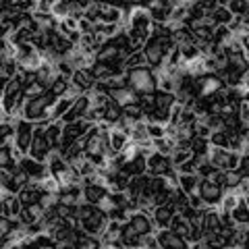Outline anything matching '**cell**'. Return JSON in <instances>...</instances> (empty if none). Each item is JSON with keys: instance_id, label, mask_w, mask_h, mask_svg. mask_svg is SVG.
<instances>
[{"instance_id": "6da1fadb", "label": "cell", "mask_w": 249, "mask_h": 249, "mask_svg": "<svg viewBox=\"0 0 249 249\" xmlns=\"http://www.w3.org/2000/svg\"><path fill=\"white\" fill-rule=\"evenodd\" d=\"M129 75V88H133L139 96L143 93H156L158 91V83H156V73L150 65L145 67H137L127 71Z\"/></svg>"}, {"instance_id": "7a4b0ae2", "label": "cell", "mask_w": 249, "mask_h": 249, "mask_svg": "<svg viewBox=\"0 0 249 249\" xmlns=\"http://www.w3.org/2000/svg\"><path fill=\"white\" fill-rule=\"evenodd\" d=\"M34 135H36V123L29 121V119H19L17 121V133H15V145L21 147L25 154H29Z\"/></svg>"}, {"instance_id": "3957f363", "label": "cell", "mask_w": 249, "mask_h": 249, "mask_svg": "<svg viewBox=\"0 0 249 249\" xmlns=\"http://www.w3.org/2000/svg\"><path fill=\"white\" fill-rule=\"evenodd\" d=\"M19 168L23 170V173H27V177L31 178V181H44V178L50 175L48 162H40V160H36L34 156H29V154L19 162Z\"/></svg>"}, {"instance_id": "277c9868", "label": "cell", "mask_w": 249, "mask_h": 249, "mask_svg": "<svg viewBox=\"0 0 249 249\" xmlns=\"http://www.w3.org/2000/svg\"><path fill=\"white\" fill-rule=\"evenodd\" d=\"M170 168H175L170 156L162 154V152H152L147 156V175H154V177H164Z\"/></svg>"}, {"instance_id": "5b68a950", "label": "cell", "mask_w": 249, "mask_h": 249, "mask_svg": "<svg viewBox=\"0 0 249 249\" xmlns=\"http://www.w3.org/2000/svg\"><path fill=\"white\" fill-rule=\"evenodd\" d=\"M154 25V17L150 6H131L129 13V21H127V29H152Z\"/></svg>"}, {"instance_id": "8992f818", "label": "cell", "mask_w": 249, "mask_h": 249, "mask_svg": "<svg viewBox=\"0 0 249 249\" xmlns=\"http://www.w3.org/2000/svg\"><path fill=\"white\" fill-rule=\"evenodd\" d=\"M197 193L201 196V199L206 201V206H218V204H220V199H222L224 187L214 183L212 178H201Z\"/></svg>"}, {"instance_id": "52a82bcc", "label": "cell", "mask_w": 249, "mask_h": 249, "mask_svg": "<svg viewBox=\"0 0 249 249\" xmlns=\"http://www.w3.org/2000/svg\"><path fill=\"white\" fill-rule=\"evenodd\" d=\"M177 214V210L173 204H162V206H156L154 212H152V220H154V227L156 231L158 229H168L173 218Z\"/></svg>"}, {"instance_id": "ba28073f", "label": "cell", "mask_w": 249, "mask_h": 249, "mask_svg": "<svg viewBox=\"0 0 249 249\" xmlns=\"http://www.w3.org/2000/svg\"><path fill=\"white\" fill-rule=\"evenodd\" d=\"M129 222L135 227V231L139 235H147V232H154L156 227H154V220H152V214L143 212V210H137L129 216Z\"/></svg>"}, {"instance_id": "9c48e42d", "label": "cell", "mask_w": 249, "mask_h": 249, "mask_svg": "<svg viewBox=\"0 0 249 249\" xmlns=\"http://www.w3.org/2000/svg\"><path fill=\"white\" fill-rule=\"evenodd\" d=\"M110 191L108 185H102V183H91V185H83V201L88 204H100Z\"/></svg>"}, {"instance_id": "30bf717a", "label": "cell", "mask_w": 249, "mask_h": 249, "mask_svg": "<svg viewBox=\"0 0 249 249\" xmlns=\"http://www.w3.org/2000/svg\"><path fill=\"white\" fill-rule=\"evenodd\" d=\"M110 98L114 102H119L121 106H127V104H135L139 102V93L133 89V88H114L110 89Z\"/></svg>"}, {"instance_id": "8fae6325", "label": "cell", "mask_w": 249, "mask_h": 249, "mask_svg": "<svg viewBox=\"0 0 249 249\" xmlns=\"http://www.w3.org/2000/svg\"><path fill=\"white\" fill-rule=\"evenodd\" d=\"M71 81L75 85H79V88H83L85 91H91L93 88H96V77H93L91 69H75V73L71 77Z\"/></svg>"}, {"instance_id": "7c38bea8", "label": "cell", "mask_w": 249, "mask_h": 249, "mask_svg": "<svg viewBox=\"0 0 249 249\" xmlns=\"http://www.w3.org/2000/svg\"><path fill=\"white\" fill-rule=\"evenodd\" d=\"M208 19L212 21L214 25H229V23L235 19V15H232V11L227 4H218L212 11H208Z\"/></svg>"}, {"instance_id": "4fadbf2b", "label": "cell", "mask_w": 249, "mask_h": 249, "mask_svg": "<svg viewBox=\"0 0 249 249\" xmlns=\"http://www.w3.org/2000/svg\"><path fill=\"white\" fill-rule=\"evenodd\" d=\"M124 13L123 6H116L110 2H102V11H100V21L102 23H123Z\"/></svg>"}, {"instance_id": "5bb4252c", "label": "cell", "mask_w": 249, "mask_h": 249, "mask_svg": "<svg viewBox=\"0 0 249 249\" xmlns=\"http://www.w3.org/2000/svg\"><path fill=\"white\" fill-rule=\"evenodd\" d=\"M199 183H201V177L197 173H181V177H178V189H183L187 196L197 193Z\"/></svg>"}, {"instance_id": "9a60e30c", "label": "cell", "mask_w": 249, "mask_h": 249, "mask_svg": "<svg viewBox=\"0 0 249 249\" xmlns=\"http://www.w3.org/2000/svg\"><path fill=\"white\" fill-rule=\"evenodd\" d=\"M129 142H131V137H129L127 131L121 129V127H112V131H110V145H112L114 154H121L124 147L129 145Z\"/></svg>"}, {"instance_id": "2e32d148", "label": "cell", "mask_w": 249, "mask_h": 249, "mask_svg": "<svg viewBox=\"0 0 249 249\" xmlns=\"http://www.w3.org/2000/svg\"><path fill=\"white\" fill-rule=\"evenodd\" d=\"M21 73V69H19V60L17 58H4V60H0V79H2V85L13 79V77H17Z\"/></svg>"}, {"instance_id": "e0dca14e", "label": "cell", "mask_w": 249, "mask_h": 249, "mask_svg": "<svg viewBox=\"0 0 249 249\" xmlns=\"http://www.w3.org/2000/svg\"><path fill=\"white\" fill-rule=\"evenodd\" d=\"M231 216L237 227H249V206L245 204V197H241L239 204L231 210Z\"/></svg>"}, {"instance_id": "ac0fdd59", "label": "cell", "mask_w": 249, "mask_h": 249, "mask_svg": "<svg viewBox=\"0 0 249 249\" xmlns=\"http://www.w3.org/2000/svg\"><path fill=\"white\" fill-rule=\"evenodd\" d=\"M73 102H75L73 98H69V96H60V98L56 100V104H54V106L50 108V119H52V121H60L62 116H65V114L69 112V108L73 106Z\"/></svg>"}, {"instance_id": "d6986e66", "label": "cell", "mask_w": 249, "mask_h": 249, "mask_svg": "<svg viewBox=\"0 0 249 249\" xmlns=\"http://www.w3.org/2000/svg\"><path fill=\"white\" fill-rule=\"evenodd\" d=\"M229 154H231V150H229V147L212 145V147H210V154H208V158L214 162V166H216V168H222V170H224V166H227V158H229Z\"/></svg>"}, {"instance_id": "ffe728a7", "label": "cell", "mask_w": 249, "mask_h": 249, "mask_svg": "<svg viewBox=\"0 0 249 249\" xmlns=\"http://www.w3.org/2000/svg\"><path fill=\"white\" fill-rule=\"evenodd\" d=\"M154 150H156V152L166 154V156H173V152L177 150V139H175V137H170V135H164V137L154 139Z\"/></svg>"}, {"instance_id": "44dd1931", "label": "cell", "mask_w": 249, "mask_h": 249, "mask_svg": "<svg viewBox=\"0 0 249 249\" xmlns=\"http://www.w3.org/2000/svg\"><path fill=\"white\" fill-rule=\"evenodd\" d=\"M241 197H243V196H239V191H237V189H224L222 199H220V204H218V208L231 212V210L241 201Z\"/></svg>"}, {"instance_id": "7402d4cb", "label": "cell", "mask_w": 249, "mask_h": 249, "mask_svg": "<svg viewBox=\"0 0 249 249\" xmlns=\"http://www.w3.org/2000/svg\"><path fill=\"white\" fill-rule=\"evenodd\" d=\"M210 147H212V143H210L208 137H199V135L193 137V143H191L193 156H197V158H206V156L210 154Z\"/></svg>"}, {"instance_id": "603a6c76", "label": "cell", "mask_w": 249, "mask_h": 249, "mask_svg": "<svg viewBox=\"0 0 249 249\" xmlns=\"http://www.w3.org/2000/svg\"><path fill=\"white\" fill-rule=\"evenodd\" d=\"M91 73H93V77H96L98 81H108L110 77H114L112 67L108 65V62H102V60H98L96 65L91 67Z\"/></svg>"}, {"instance_id": "cb8c5ba5", "label": "cell", "mask_w": 249, "mask_h": 249, "mask_svg": "<svg viewBox=\"0 0 249 249\" xmlns=\"http://www.w3.org/2000/svg\"><path fill=\"white\" fill-rule=\"evenodd\" d=\"M178 48H181V56H183V60H185V62H191V60H196V58H199L201 54H204V52H201V48H199V46H197L196 42L181 44Z\"/></svg>"}, {"instance_id": "d4e9b609", "label": "cell", "mask_w": 249, "mask_h": 249, "mask_svg": "<svg viewBox=\"0 0 249 249\" xmlns=\"http://www.w3.org/2000/svg\"><path fill=\"white\" fill-rule=\"evenodd\" d=\"M145 65H147V56H145L143 50H133L127 58H124V67H127V71L137 69V67H145Z\"/></svg>"}, {"instance_id": "484cf974", "label": "cell", "mask_w": 249, "mask_h": 249, "mask_svg": "<svg viewBox=\"0 0 249 249\" xmlns=\"http://www.w3.org/2000/svg\"><path fill=\"white\" fill-rule=\"evenodd\" d=\"M208 19V9L201 2H191L189 4V17H187V21L193 23H199V21H206Z\"/></svg>"}, {"instance_id": "4316f807", "label": "cell", "mask_w": 249, "mask_h": 249, "mask_svg": "<svg viewBox=\"0 0 249 249\" xmlns=\"http://www.w3.org/2000/svg\"><path fill=\"white\" fill-rule=\"evenodd\" d=\"M210 143L212 145H220V147H229L231 150V133L227 129H216L210 135Z\"/></svg>"}, {"instance_id": "83f0119b", "label": "cell", "mask_w": 249, "mask_h": 249, "mask_svg": "<svg viewBox=\"0 0 249 249\" xmlns=\"http://www.w3.org/2000/svg\"><path fill=\"white\" fill-rule=\"evenodd\" d=\"M129 137H131V142H135V143H139V142H143V139L150 137V135H147V121L145 119L143 121H137L133 124V129H131Z\"/></svg>"}, {"instance_id": "f1b7e54d", "label": "cell", "mask_w": 249, "mask_h": 249, "mask_svg": "<svg viewBox=\"0 0 249 249\" xmlns=\"http://www.w3.org/2000/svg\"><path fill=\"white\" fill-rule=\"evenodd\" d=\"M147 135H150L152 139H158V137L168 135V124L166 123H160V121H147Z\"/></svg>"}, {"instance_id": "f546056e", "label": "cell", "mask_w": 249, "mask_h": 249, "mask_svg": "<svg viewBox=\"0 0 249 249\" xmlns=\"http://www.w3.org/2000/svg\"><path fill=\"white\" fill-rule=\"evenodd\" d=\"M216 170H218V168L214 166V162L210 160L208 156H206V158H201V160H199V164H197V175H199L201 178H212Z\"/></svg>"}, {"instance_id": "4dcf8cb0", "label": "cell", "mask_w": 249, "mask_h": 249, "mask_svg": "<svg viewBox=\"0 0 249 249\" xmlns=\"http://www.w3.org/2000/svg\"><path fill=\"white\" fill-rule=\"evenodd\" d=\"M243 181V175L239 170H224V189H237Z\"/></svg>"}, {"instance_id": "1f68e13d", "label": "cell", "mask_w": 249, "mask_h": 249, "mask_svg": "<svg viewBox=\"0 0 249 249\" xmlns=\"http://www.w3.org/2000/svg\"><path fill=\"white\" fill-rule=\"evenodd\" d=\"M34 247H44V249H54L56 247V239L50 232H40L37 237H34Z\"/></svg>"}, {"instance_id": "d6a6232c", "label": "cell", "mask_w": 249, "mask_h": 249, "mask_svg": "<svg viewBox=\"0 0 249 249\" xmlns=\"http://www.w3.org/2000/svg\"><path fill=\"white\" fill-rule=\"evenodd\" d=\"M229 9L232 11L235 17H245L249 11V0H229Z\"/></svg>"}, {"instance_id": "836d02e7", "label": "cell", "mask_w": 249, "mask_h": 249, "mask_svg": "<svg viewBox=\"0 0 249 249\" xmlns=\"http://www.w3.org/2000/svg\"><path fill=\"white\" fill-rule=\"evenodd\" d=\"M123 112H124V114H129L131 119H135V121H143V119H145V110H143V106L139 104V102L123 106Z\"/></svg>"}, {"instance_id": "e575fe53", "label": "cell", "mask_w": 249, "mask_h": 249, "mask_svg": "<svg viewBox=\"0 0 249 249\" xmlns=\"http://www.w3.org/2000/svg\"><path fill=\"white\" fill-rule=\"evenodd\" d=\"M69 88H71V77H65V75H60L58 79H56V83H54L50 89H52V91H54V93H56V96L60 98V96H65Z\"/></svg>"}, {"instance_id": "d590c367", "label": "cell", "mask_w": 249, "mask_h": 249, "mask_svg": "<svg viewBox=\"0 0 249 249\" xmlns=\"http://www.w3.org/2000/svg\"><path fill=\"white\" fill-rule=\"evenodd\" d=\"M193 156V152L191 150H183V147H177V150L173 152V156H170V160H173V164L175 166H181L185 160H189Z\"/></svg>"}, {"instance_id": "8d00e7d4", "label": "cell", "mask_w": 249, "mask_h": 249, "mask_svg": "<svg viewBox=\"0 0 249 249\" xmlns=\"http://www.w3.org/2000/svg\"><path fill=\"white\" fill-rule=\"evenodd\" d=\"M23 91H25V96H29V98H37V96H42V93H46V85L42 81H34V83L25 85Z\"/></svg>"}, {"instance_id": "74e56055", "label": "cell", "mask_w": 249, "mask_h": 249, "mask_svg": "<svg viewBox=\"0 0 249 249\" xmlns=\"http://www.w3.org/2000/svg\"><path fill=\"white\" fill-rule=\"evenodd\" d=\"M52 15L56 17L58 21L69 17V0H58L56 4H52Z\"/></svg>"}, {"instance_id": "f35d334b", "label": "cell", "mask_w": 249, "mask_h": 249, "mask_svg": "<svg viewBox=\"0 0 249 249\" xmlns=\"http://www.w3.org/2000/svg\"><path fill=\"white\" fill-rule=\"evenodd\" d=\"M142 247L143 249H158L160 247V241H158V235L154 232H147V235H142Z\"/></svg>"}, {"instance_id": "ab89813d", "label": "cell", "mask_w": 249, "mask_h": 249, "mask_svg": "<svg viewBox=\"0 0 249 249\" xmlns=\"http://www.w3.org/2000/svg\"><path fill=\"white\" fill-rule=\"evenodd\" d=\"M241 158H243V154H241V152H235V150H231L224 170H237V168L241 166Z\"/></svg>"}, {"instance_id": "60d3db41", "label": "cell", "mask_w": 249, "mask_h": 249, "mask_svg": "<svg viewBox=\"0 0 249 249\" xmlns=\"http://www.w3.org/2000/svg\"><path fill=\"white\" fill-rule=\"evenodd\" d=\"M79 31H81V34H93V31H96V23L81 17L79 19Z\"/></svg>"}, {"instance_id": "b9f144b4", "label": "cell", "mask_w": 249, "mask_h": 249, "mask_svg": "<svg viewBox=\"0 0 249 249\" xmlns=\"http://www.w3.org/2000/svg\"><path fill=\"white\" fill-rule=\"evenodd\" d=\"M237 114H239V121L247 124V123H249V104L241 102V104H239V108H237Z\"/></svg>"}, {"instance_id": "7bdbcfd3", "label": "cell", "mask_w": 249, "mask_h": 249, "mask_svg": "<svg viewBox=\"0 0 249 249\" xmlns=\"http://www.w3.org/2000/svg\"><path fill=\"white\" fill-rule=\"evenodd\" d=\"M241 88H243V89H249V73L243 77V83H241Z\"/></svg>"}, {"instance_id": "ee69618b", "label": "cell", "mask_w": 249, "mask_h": 249, "mask_svg": "<svg viewBox=\"0 0 249 249\" xmlns=\"http://www.w3.org/2000/svg\"><path fill=\"white\" fill-rule=\"evenodd\" d=\"M243 102L249 104V89H243Z\"/></svg>"}, {"instance_id": "f6af8a7d", "label": "cell", "mask_w": 249, "mask_h": 249, "mask_svg": "<svg viewBox=\"0 0 249 249\" xmlns=\"http://www.w3.org/2000/svg\"><path fill=\"white\" fill-rule=\"evenodd\" d=\"M245 54H247V58H249V42L245 44Z\"/></svg>"}, {"instance_id": "bcb514c9", "label": "cell", "mask_w": 249, "mask_h": 249, "mask_svg": "<svg viewBox=\"0 0 249 249\" xmlns=\"http://www.w3.org/2000/svg\"><path fill=\"white\" fill-rule=\"evenodd\" d=\"M245 204H247V206H249V196H245Z\"/></svg>"}, {"instance_id": "7dc6e473", "label": "cell", "mask_w": 249, "mask_h": 249, "mask_svg": "<svg viewBox=\"0 0 249 249\" xmlns=\"http://www.w3.org/2000/svg\"><path fill=\"white\" fill-rule=\"evenodd\" d=\"M247 124H249V123H247Z\"/></svg>"}]
</instances>
